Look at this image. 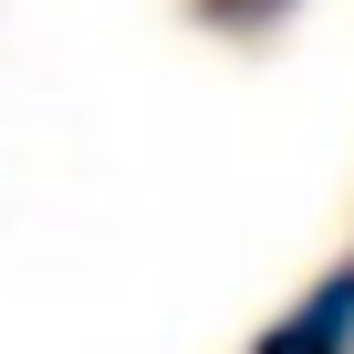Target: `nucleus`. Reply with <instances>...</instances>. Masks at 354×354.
Wrapping results in <instances>:
<instances>
[{"label":"nucleus","mask_w":354,"mask_h":354,"mask_svg":"<svg viewBox=\"0 0 354 354\" xmlns=\"http://www.w3.org/2000/svg\"><path fill=\"white\" fill-rule=\"evenodd\" d=\"M250 354H354V271H323Z\"/></svg>","instance_id":"1"},{"label":"nucleus","mask_w":354,"mask_h":354,"mask_svg":"<svg viewBox=\"0 0 354 354\" xmlns=\"http://www.w3.org/2000/svg\"><path fill=\"white\" fill-rule=\"evenodd\" d=\"M281 11H292V0H198V21H219V32H261Z\"/></svg>","instance_id":"2"}]
</instances>
